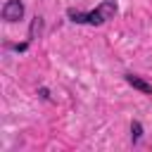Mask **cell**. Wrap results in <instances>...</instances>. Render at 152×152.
Here are the masks:
<instances>
[{
    "mask_svg": "<svg viewBox=\"0 0 152 152\" xmlns=\"http://www.w3.org/2000/svg\"><path fill=\"white\" fill-rule=\"evenodd\" d=\"M116 2L114 0H104L100 2L93 12H78V10H66V17L74 21V24H90V26H100L104 24L107 19H114L116 14Z\"/></svg>",
    "mask_w": 152,
    "mask_h": 152,
    "instance_id": "cell-1",
    "label": "cell"
},
{
    "mask_svg": "<svg viewBox=\"0 0 152 152\" xmlns=\"http://www.w3.org/2000/svg\"><path fill=\"white\" fill-rule=\"evenodd\" d=\"M24 17V2L21 0H7L2 5V19L5 21H19Z\"/></svg>",
    "mask_w": 152,
    "mask_h": 152,
    "instance_id": "cell-2",
    "label": "cell"
},
{
    "mask_svg": "<svg viewBox=\"0 0 152 152\" xmlns=\"http://www.w3.org/2000/svg\"><path fill=\"white\" fill-rule=\"evenodd\" d=\"M126 83H128V86H133L135 90L145 93V95H152V86H150L147 81H142L140 76H135V74H126Z\"/></svg>",
    "mask_w": 152,
    "mask_h": 152,
    "instance_id": "cell-3",
    "label": "cell"
},
{
    "mask_svg": "<svg viewBox=\"0 0 152 152\" xmlns=\"http://www.w3.org/2000/svg\"><path fill=\"white\" fill-rule=\"evenodd\" d=\"M140 138H142V124H140V121H133V124H131V140H133V145H135Z\"/></svg>",
    "mask_w": 152,
    "mask_h": 152,
    "instance_id": "cell-4",
    "label": "cell"
},
{
    "mask_svg": "<svg viewBox=\"0 0 152 152\" xmlns=\"http://www.w3.org/2000/svg\"><path fill=\"white\" fill-rule=\"evenodd\" d=\"M36 31H40V17H36V19L31 21V28H28V40H33V38H36Z\"/></svg>",
    "mask_w": 152,
    "mask_h": 152,
    "instance_id": "cell-5",
    "label": "cell"
},
{
    "mask_svg": "<svg viewBox=\"0 0 152 152\" xmlns=\"http://www.w3.org/2000/svg\"><path fill=\"white\" fill-rule=\"evenodd\" d=\"M7 48L14 50V52H24V50L28 48V40H26V43H17V45H7Z\"/></svg>",
    "mask_w": 152,
    "mask_h": 152,
    "instance_id": "cell-6",
    "label": "cell"
},
{
    "mask_svg": "<svg viewBox=\"0 0 152 152\" xmlns=\"http://www.w3.org/2000/svg\"><path fill=\"white\" fill-rule=\"evenodd\" d=\"M38 93H40V97H43V100H48V97H50V95H48V88H40Z\"/></svg>",
    "mask_w": 152,
    "mask_h": 152,
    "instance_id": "cell-7",
    "label": "cell"
}]
</instances>
